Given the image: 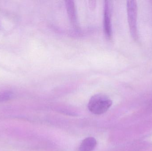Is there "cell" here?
<instances>
[{
	"mask_svg": "<svg viewBox=\"0 0 152 151\" xmlns=\"http://www.w3.org/2000/svg\"><path fill=\"white\" fill-rule=\"evenodd\" d=\"M96 144V140L94 137H87L81 142L79 151H92L95 148Z\"/></svg>",
	"mask_w": 152,
	"mask_h": 151,
	"instance_id": "4",
	"label": "cell"
},
{
	"mask_svg": "<svg viewBox=\"0 0 152 151\" xmlns=\"http://www.w3.org/2000/svg\"><path fill=\"white\" fill-rule=\"evenodd\" d=\"M67 8L69 15L73 22H76V13L75 4L72 1H66Z\"/></svg>",
	"mask_w": 152,
	"mask_h": 151,
	"instance_id": "5",
	"label": "cell"
},
{
	"mask_svg": "<svg viewBox=\"0 0 152 151\" xmlns=\"http://www.w3.org/2000/svg\"><path fill=\"white\" fill-rule=\"evenodd\" d=\"M111 18L110 4L108 1H105L104 11V28L105 33L108 36L111 35Z\"/></svg>",
	"mask_w": 152,
	"mask_h": 151,
	"instance_id": "3",
	"label": "cell"
},
{
	"mask_svg": "<svg viewBox=\"0 0 152 151\" xmlns=\"http://www.w3.org/2000/svg\"><path fill=\"white\" fill-rule=\"evenodd\" d=\"M12 95V93L10 91L2 92L0 94V101H6L10 99Z\"/></svg>",
	"mask_w": 152,
	"mask_h": 151,
	"instance_id": "6",
	"label": "cell"
},
{
	"mask_svg": "<svg viewBox=\"0 0 152 151\" xmlns=\"http://www.w3.org/2000/svg\"><path fill=\"white\" fill-rule=\"evenodd\" d=\"M127 12L129 29L132 37L135 40L138 37L137 29V5L136 1L130 0L127 2Z\"/></svg>",
	"mask_w": 152,
	"mask_h": 151,
	"instance_id": "2",
	"label": "cell"
},
{
	"mask_svg": "<svg viewBox=\"0 0 152 151\" xmlns=\"http://www.w3.org/2000/svg\"><path fill=\"white\" fill-rule=\"evenodd\" d=\"M112 105V101L106 95L97 94L93 95L88 102V110L96 115H101L106 112Z\"/></svg>",
	"mask_w": 152,
	"mask_h": 151,
	"instance_id": "1",
	"label": "cell"
}]
</instances>
